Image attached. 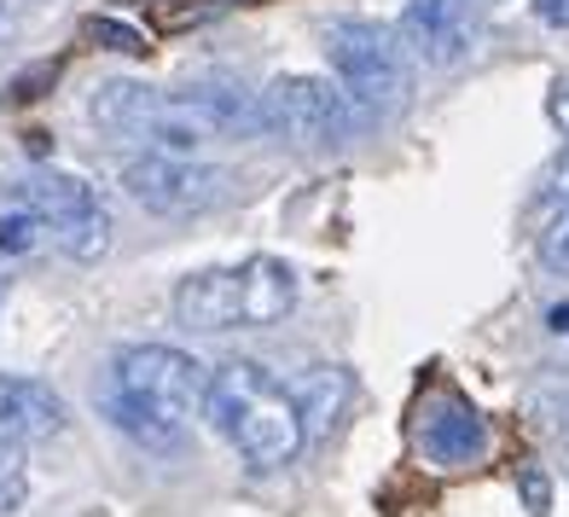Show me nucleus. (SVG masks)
<instances>
[{
	"mask_svg": "<svg viewBox=\"0 0 569 517\" xmlns=\"http://www.w3.org/2000/svg\"><path fill=\"white\" fill-rule=\"evenodd\" d=\"M210 401V372L192 355L169 344H134L111 360L106 384H99V407L106 419L151 454H180L187 448L192 412Z\"/></svg>",
	"mask_w": 569,
	"mask_h": 517,
	"instance_id": "1",
	"label": "nucleus"
},
{
	"mask_svg": "<svg viewBox=\"0 0 569 517\" xmlns=\"http://www.w3.org/2000/svg\"><path fill=\"white\" fill-rule=\"evenodd\" d=\"M210 425L227 436L250 471H279L308 448L302 401L284 378H273L262 360H227L210 372Z\"/></svg>",
	"mask_w": 569,
	"mask_h": 517,
	"instance_id": "2",
	"label": "nucleus"
},
{
	"mask_svg": "<svg viewBox=\"0 0 569 517\" xmlns=\"http://www.w3.org/2000/svg\"><path fill=\"white\" fill-rule=\"evenodd\" d=\"M297 308V274L273 256H250L239 268H210L180 279L174 315L192 331H262Z\"/></svg>",
	"mask_w": 569,
	"mask_h": 517,
	"instance_id": "3",
	"label": "nucleus"
},
{
	"mask_svg": "<svg viewBox=\"0 0 569 517\" xmlns=\"http://www.w3.org/2000/svg\"><path fill=\"white\" fill-rule=\"evenodd\" d=\"M326 59L338 70L343 93L355 99V111L367 117H390L407 106L412 93V53L401 30L390 23H372V18H338L326 30Z\"/></svg>",
	"mask_w": 569,
	"mask_h": 517,
	"instance_id": "4",
	"label": "nucleus"
},
{
	"mask_svg": "<svg viewBox=\"0 0 569 517\" xmlns=\"http://www.w3.org/2000/svg\"><path fill=\"white\" fill-rule=\"evenodd\" d=\"M7 203L30 210L70 262H99V256L111 250V216H106V203H99V192L82 175H59V169L23 175Z\"/></svg>",
	"mask_w": 569,
	"mask_h": 517,
	"instance_id": "5",
	"label": "nucleus"
},
{
	"mask_svg": "<svg viewBox=\"0 0 569 517\" xmlns=\"http://www.w3.org/2000/svg\"><path fill=\"white\" fill-rule=\"evenodd\" d=\"M355 128V99L343 93V82L326 76H279L262 93V135L315 151V146H338Z\"/></svg>",
	"mask_w": 569,
	"mask_h": 517,
	"instance_id": "6",
	"label": "nucleus"
},
{
	"mask_svg": "<svg viewBox=\"0 0 569 517\" xmlns=\"http://www.w3.org/2000/svg\"><path fill=\"white\" fill-rule=\"evenodd\" d=\"M122 187L151 216H203L210 203L227 198V169L192 163L180 151H146L122 169Z\"/></svg>",
	"mask_w": 569,
	"mask_h": 517,
	"instance_id": "7",
	"label": "nucleus"
},
{
	"mask_svg": "<svg viewBox=\"0 0 569 517\" xmlns=\"http://www.w3.org/2000/svg\"><path fill=\"white\" fill-rule=\"evenodd\" d=\"M419 448H425L430 465H442V471H453V465H477L488 454V425H482V412L471 401L430 396L419 407Z\"/></svg>",
	"mask_w": 569,
	"mask_h": 517,
	"instance_id": "8",
	"label": "nucleus"
},
{
	"mask_svg": "<svg viewBox=\"0 0 569 517\" xmlns=\"http://www.w3.org/2000/svg\"><path fill=\"white\" fill-rule=\"evenodd\" d=\"M59 430H64V396L53 384L0 372V443L30 448V443H53Z\"/></svg>",
	"mask_w": 569,
	"mask_h": 517,
	"instance_id": "9",
	"label": "nucleus"
},
{
	"mask_svg": "<svg viewBox=\"0 0 569 517\" xmlns=\"http://www.w3.org/2000/svg\"><path fill=\"white\" fill-rule=\"evenodd\" d=\"M401 41L412 59L425 64H459L465 47H471V18H465V0H407L401 12Z\"/></svg>",
	"mask_w": 569,
	"mask_h": 517,
	"instance_id": "10",
	"label": "nucleus"
},
{
	"mask_svg": "<svg viewBox=\"0 0 569 517\" xmlns=\"http://www.w3.org/2000/svg\"><path fill=\"white\" fill-rule=\"evenodd\" d=\"M88 117H93L99 128H111V135H128V140H146V146H151V135H158V117H163V93H151V88H140V82H106V88L93 93Z\"/></svg>",
	"mask_w": 569,
	"mask_h": 517,
	"instance_id": "11",
	"label": "nucleus"
},
{
	"mask_svg": "<svg viewBox=\"0 0 569 517\" xmlns=\"http://www.w3.org/2000/svg\"><path fill=\"white\" fill-rule=\"evenodd\" d=\"M291 390L302 401V419H308V443H326L331 425L343 419V407L355 396V378L343 367H308L302 378H291Z\"/></svg>",
	"mask_w": 569,
	"mask_h": 517,
	"instance_id": "12",
	"label": "nucleus"
},
{
	"mask_svg": "<svg viewBox=\"0 0 569 517\" xmlns=\"http://www.w3.org/2000/svg\"><path fill=\"white\" fill-rule=\"evenodd\" d=\"M82 36H88L93 47H111V53H122V59H146V53H151V41L134 30V23H117V18H88Z\"/></svg>",
	"mask_w": 569,
	"mask_h": 517,
	"instance_id": "13",
	"label": "nucleus"
},
{
	"mask_svg": "<svg viewBox=\"0 0 569 517\" xmlns=\"http://www.w3.org/2000/svg\"><path fill=\"white\" fill-rule=\"evenodd\" d=\"M535 250H540V268H552V274H569V203H558V216H552L547 227H540Z\"/></svg>",
	"mask_w": 569,
	"mask_h": 517,
	"instance_id": "14",
	"label": "nucleus"
},
{
	"mask_svg": "<svg viewBox=\"0 0 569 517\" xmlns=\"http://www.w3.org/2000/svg\"><path fill=\"white\" fill-rule=\"evenodd\" d=\"M30 495V477H23V448H7L0 443V517H12Z\"/></svg>",
	"mask_w": 569,
	"mask_h": 517,
	"instance_id": "15",
	"label": "nucleus"
},
{
	"mask_svg": "<svg viewBox=\"0 0 569 517\" xmlns=\"http://www.w3.org/2000/svg\"><path fill=\"white\" fill-rule=\"evenodd\" d=\"M41 221L30 216V210H18V203H7V210H0V250L7 256H18V250H30L36 239H41Z\"/></svg>",
	"mask_w": 569,
	"mask_h": 517,
	"instance_id": "16",
	"label": "nucleus"
},
{
	"mask_svg": "<svg viewBox=\"0 0 569 517\" xmlns=\"http://www.w3.org/2000/svg\"><path fill=\"white\" fill-rule=\"evenodd\" d=\"M517 488H523V506H529L535 517L552 511V483H547V471H535V465H529V471L517 477Z\"/></svg>",
	"mask_w": 569,
	"mask_h": 517,
	"instance_id": "17",
	"label": "nucleus"
},
{
	"mask_svg": "<svg viewBox=\"0 0 569 517\" xmlns=\"http://www.w3.org/2000/svg\"><path fill=\"white\" fill-rule=\"evenodd\" d=\"M540 198H552V203H569V140H563V151L552 158L547 180H540Z\"/></svg>",
	"mask_w": 569,
	"mask_h": 517,
	"instance_id": "18",
	"label": "nucleus"
},
{
	"mask_svg": "<svg viewBox=\"0 0 569 517\" xmlns=\"http://www.w3.org/2000/svg\"><path fill=\"white\" fill-rule=\"evenodd\" d=\"M53 76H59V64H36L30 76H18V82H12V99H18V106H23V99H36V88L53 82Z\"/></svg>",
	"mask_w": 569,
	"mask_h": 517,
	"instance_id": "19",
	"label": "nucleus"
},
{
	"mask_svg": "<svg viewBox=\"0 0 569 517\" xmlns=\"http://www.w3.org/2000/svg\"><path fill=\"white\" fill-rule=\"evenodd\" d=\"M547 117L563 128V135H569V76H558V82H552V99H547Z\"/></svg>",
	"mask_w": 569,
	"mask_h": 517,
	"instance_id": "20",
	"label": "nucleus"
},
{
	"mask_svg": "<svg viewBox=\"0 0 569 517\" xmlns=\"http://www.w3.org/2000/svg\"><path fill=\"white\" fill-rule=\"evenodd\" d=\"M535 18L552 30H569V0H535Z\"/></svg>",
	"mask_w": 569,
	"mask_h": 517,
	"instance_id": "21",
	"label": "nucleus"
},
{
	"mask_svg": "<svg viewBox=\"0 0 569 517\" xmlns=\"http://www.w3.org/2000/svg\"><path fill=\"white\" fill-rule=\"evenodd\" d=\"M23 7H30V0H0V41L18 30V12H23Z\"/></svg>",
	"mask_w": 569,
	"mask_h": 517,
	"instance_id": "22",
	"label": "nucleus"
},
{
	"mask_svg": "<svg viewBox=\"0 0 569 517\" xmlns=\"http://www.w3.org/2000/svg\"><path fill=\"white\" fill-rule=\"evenodd\" d=\"M563 459H569V430H563Z\"/></svg>",
	"mask_w": 569,
	"mask_h": 517,
	"instance_id": "23",
	"label": "nucleus"
}]
</instances>
